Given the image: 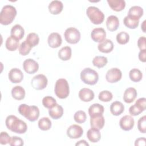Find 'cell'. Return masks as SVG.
Returning a JSON list of instances; mask_svg holds the SVG:
<instances>
[{
    "instance_id": "6da1fadb",
    "label": "cell",
    "mask_w": 146,
    "mask_h": 146,
    "mask_svg": "<svg viewBox=\"0 0 146 146\" xmlns=\"http://www.w3.org/2000/svg\"><path fill=\"white\" fill-rule=\"evenodd\" d=\"M5 124L7 129L17 133H25L27 129L26 123L14 115H9L6 119Z\"/></svg>"
},
{
    "instance_id": "7a4b0ae2",
    "label": "cell",
    "mask_w": 146,
    "mask_h": 146,
    "mask_svg": "<svg viewBox=\"0 0 146 146\" xmlns=\"http://www.w3.org/2000/svg\"><path fill=\"white\" fill-rule=\"evenodd\" d=\"M17 15V10L10 5H5L0 13V23L3 25H8L13 22Z\"/></svg>"
},
{
    "instance_id": "3957f363",
    "label": "cell",
    "mask_w": 146,
    "mask_h": 146,
    "mask_svg": "<svg viewBox=\"0 0 146 146\" xmlns=\"http://www.w3.org/2000/svg\"><path fill=\"white\" fill-rule=\"evenodd\" d=\"M54 92L56 96L60 99H65L70 94V88L66 79L60 78L56 81L54 88Z\"/></svg>"
},
{
    "instance_id": "277c9868",
    "label": "cell",
    "mask_w": 146,
    "mask_h": 146,
    "mask_svg": "<svg viewBox=\"0 0 146 146\" xmlns=\"http://www.w3.org/2000/svg\"><path fill=\"white\" fill-rule=\"evenodd\" d=\"M80 79L85 84L94 85L99 80V75L94 70L85 68L80 72Z\"/></svg>"
},
{
    "instance_id": "5b68a950",
    "label": "cell",
    "mask_w": 146,
    "mask_h": 146,
    "mask_svg": "<svg viewBox=\"0 0 146 146\" xmlns=\"http://www.w3.org/2000/svg\"><path fill=\"white\" fill-rule=\"evenodd\" d=\"M86 14L93 24L99 25L104 21V15L103 13L95 6H89L87 9Z\"/></svg>"
},
{
    "instance_id": "8992f818",
    "label": "cell",
    "mask_w": 146,
    "mask_h": 146,
    "mask_svg": "<svg viewBox=\"0 0 146 146\" xmlns=\"http://www.w3.org/2000/svg\"><path fill=\"white\" fill-rule=\"evenodd\" d=\"M64 36L66 42L70 44H76L80 39V33L77 29L72 27L65 30Z\"/></svg>"
},
{
    "instance_id": "52a82bcc",
    "label": "cell",
    "mask_w": 146,
    "mask_h": 146,
    "mask_svg": "<svg viewBox=\"0 0 146 146\" xmlns=\"http://www.w3.org/2000/svg\"><path fill=\"white\" fill-rule=\"evenodd\" d=\"M48 83L46 76L43 74H38L33 78L31 84L33 88L36 90H42L44 89Z\"/></svg>"
},
{
    "instance_id": "ba28073f",
    "label": "cell",
    "mask_w": 146,
    "mask_h": 146,
    "mask_svg": "<svg viewBox=\"0 0 146 146\" xmlns=\"http://www.w3.org/2000/svg\"><path fill=\"white\" fill-rule=\"evenodd\" d=\"M146 99L145 98H140L138 99L136 103L131 106L129 108V112L132 116H137L140 114L145 110Z\"/></svg>"
},
{
    "instance_id": "9c48e42d",
    "label": "cell",
    "mask_w": 146,
    "mask_h": 146,
    "mask_svg": "<svg viewBox=\"0 0 146 146\" xmlns=\"http://www.w3.org/2000/svg\"><path fill=\"white\" fill-rule=\"evenodd\" d=\"M122 76V72L117 68H112L108 70L106 74L107 81L111 83H113L119 81Z\"/></svg>"
},
{
    "instance_id": "30bf717a",
    "label": "cell",
    "mask_w": 146,
    "mask_h": 146,
    "mask_svg": "<svg viewBox=\"0 0 146 146\" xmlns=\"http://www.w3.org/2000/svg\"><path fill=\"white\" fill-rule=\"evenodd\" d=\"M23 68L26 72L29 74H33L38 71L39 64L34 59L29 58L26 59L23 63Z\"/></svg>"
},
{
    "instance_id": "8fae6325",
    "label": "cell",
    "mask_w": 146,
    "mask_h": 146,
    "mask_svg": "<svg viewBox=\"0 0 146 146\" xmlns=\"http://www.w3.org/2000/svg\"><path fill=\"white\" fill-rule=\"evenodd\" d=\"M83 133L82 127L77 124H72L67 129V135L70 139H78L82 136Z\"/></svg>"
},
{
    "instance_id": "7c38bea8",
    "label": "cell",
    "mask_w": 146,
    "mask_h": 146,
    "mask_svg": "<svg viewBox=\"0 0 146 146\" xmlns=\"http://www.w3.org/2000/svg\"><path fill=\"white\" fill-rule=\"evenodd\" d=\"M134 119L130 115H125L123 116L119 121L120 128L125 131L132 129L134 126Z\"/></svg>"
},
{
    "instance_id": "4fadbf2b",
    "label": "cell",
    "mask_w": 146,
    "mask_h": 146,
    "mask_svg": "<svg viewBox=\"0 0 146 146\" xmlns=\"http://www.w3.org/2000/svg\"><path fill=\"white\" fill-rule=\"evenodd\" d=\"M91 37L94 42L100 43L106 39V32L103 28H95L91 33Z\"/></svg>"
},
{
    "instance_id": "5bb4252c",
    "label": "cell",
    "mask_w": 146,
    "mask_h": 146,
    "mask_svg": "<svg viewBox=\"0 0 146 146\" xmlns=\"http://www.w3.org/2000/svg\"><path fill=\"white\" fill-rule=\"evenodd\" d=\"M8 77L11 82L13 83H18L21 82L23 79V74L22 71L17 68H14L10 70L8 74Z\"/></svg>"
},
{
    "instance_id": "9a60e30c",
    "label": "cell",
    "mask_w": 146,
    "mask_h": 146,
    "mask_svg": "<svg viewBox=\"0 0 146 146\" xmlns=\"http://www.w3.org/2000/svg\"><path fill=\"white\" fill-rule=\"evenodd\" d=\"M47 42L49 46L51 48H58L61 45L62 39L59 33H52L48 36Z\"/></svg>"
},
{
    "instance_id": "2e32d148",
    "label": "cell",
    "mask_w": 146,
    "mask_h": 146,
    "mask_svg": "<svg viewBox=\"0 0 146 146\" xmlns=\"http://www.w3.org/2000/svg\"><path fill=\"white\" fill-rule=\"evenodd\" d=\"M95 95L92 90L88 88H83L79 92V97L81 100L84 102H89L92 100Z\"/></svg>"
},
{
    "instance_id": "e0dca14e",
    "label": "cell",
    "mask_w": 146,
    "mask_h": 146,
    "mask_svg": "<svg viewBox=\"0 0 146 146\" xmlns=\"http://www.w3.org/2000/svg\"><path fill=\"white\" fill-rule=\"evenodd\" d=\"M49 12L53 15H57L61 13L63 8V3L60 1L55 0L51 1L48 6Z\"/></svg>"
},
{
    "instance_id": "ac0fdd59",
    "label": "cell",
    "mask_w": 146,
    "mask_h": 146,
    "mask_svg": "<svg viewBox=\"0 0 146 146\" xmlns=\"http://www.w3.org/2000/svg\"><path fill=\"white\" fill-rule=\"evenodd\" d=\"M119 26V20L115 15H110L106 20V26L110 31H116Z\"/></svg>"
},
{
    "instance_id": "d6986e66",
    "label": "cell",
    "mask_w": 146,
    "mask_h": 146,
    "mask_svg": "<svg viewBox=\"0 0 146 146\" xmlns=\"http://www.w3.org/2000/svg\"><path fill=\"white\" fill-rule=\"evenodd\" d=\"M98 48L102 52L109 53L113 50V43L111 40L106 39L98 44Z\"/></svg>"
},
{
    "instance_id": "ffe728a7",
    "label": "cell",
    "mask_w": 146,
    "mask_h": 146,
    "mask_svg": "<svg viewBox=\"0 0 146 146\" xmlns=\"http://www.w3.org/2000/svg\"><path fill=\"white\" fill-rule=\"evenodd\" d=\"M104 111V107L99 103H94L90 106L88 108V113L90 117L102 115Z\"/></svg>"
},
{
    "instance_id": "44dd1931",
    "label": "cell",
    "mask_w": 146,
    "mask_h": 146,
    "mask_svg": "<svg viewBox=\"0 0 146 146\" xmlns=\"http://www.w3.org/2000/svg\"><path fill=\"white\" fill-rule=\"evenodd\" d=\"M137 93L135 88L129 87L127 88L123 95V100L127 103L133 102L137 96Z\"/></svg>"
},
{
    "instance_id": "7402d4cb",
    "label": "cell",
    "mask_w": 146,
    "mask_h": 146,
    "mask_svg": "<svg viewBox=\"0 0 146 146\" xmlns=\"http://www.w3.org/2000/svg\"><path fill=\"white\" fill-rule=\"evenodd\" d=\"M105 120L104 116L99 115L95 117H92L90 119V125L91 128L97 129H102L104 125Z\"/></svg>"
},
{
    "instance_id": "603a6c76",
    "label": "cell",
    "mask_w": 146,
    "mask_h": 146,
    "mask_svg": "<svg viewBox=\"0 0 146 146\" xmlns=\"http://www.w3.org/2000/svg\"><path fill=\"white\" fill-rule=\"evenodd\" d=\"M143 15V9L139 6H133L128 10L127 16L136 20H139Z\"/></svg>"
},
{
    "instance_id": "cb8c5ba5",
    "label": "cell",
    "mask_w": 146,
    "mask_h": 146,
    "mask_svg": "<svg viewBox=\"0 0 146 146\" xmlns=\"http://www.w3.org/2000/svg\"><path fill=\"white\" fill-rule=\"evenodd\" d=\"M48 113L51 118L58 119L63 116V108L60 105L56 103L53 107L48 110Z\"/></svg>"
},
{
    "instance_id": "d4e9b609",
    "label": "cell",
    "mask_w": 146,
    "mask_h": 146,
    "mask_svg": "<svg viewBox=\"0 0 146 146\" xmlns=\"http://www.w3.org/2000/svg\"><path fill=\"white\" fill-rule=\"evenodd\" d=\"M124 111V106L123 104L119 101H115L111 103L110 106V111L114 116H119L121 115Z\"/></svg>"
},
{
    "instance_id": "484cf974",
    "label": "cell",
    "mask_w": 146,
    "mask_h": 146,
    "mask_svg": "<svg viewBox=\"0 0 146 146\" xmlns=\"http://www.w3.org/2000/svg\"><path fill=\"white\" fill-rule=\"evenodd\" d=\"M24 35H25L24 29L20 25L17 24L14 26H13V27L11 29L10 36L14 37V38L19 40L23 38Z\"/></svg>"
},
{
    "instance_id": "4316f807",
    "label": "cell",
    "mask_w": 146,
    "mask_h": 146,
    "mask_svg": "<svg viewBox=\"0 0 146 146\" xmlns=\"http://www.w3.org/2000/svg\"><path fill=\"white\" fill-rule=\"evenodd\" d=\"M110 7L115 11H120L125 7V2L124 0H107Z\"/></svg>"
},
{
    "instance_id": "83f0119b",
    "label": "cell",
    "mask_w": 146,
    "mask_h": 146,
    "mask_svg": "<svg viewBox=\"0 0 146 146\" xmlns=\"http://www.w3.org/2000/svg\"><path fill=\"white\" fill-rule=\"evenodd\" d=\"M87 137L91 142L96 143L100 140L101 138V133L99 129L91 128L87 132Z\"/></svg>"
},
{
    "instance_id": "f1b7e54d",
    "label": "cell",
    "mask_w": 146,
    "mask_h": 146,
    "mask_svg": "<svg viewBox=\"0 0 146 146\" xmlns=\"http://www.w3.org/2000/svg\"><path fill=\"white\" fill-rule=\"evenodd\" d=\"M11 95L13 98L16 100H22L25 96V90L22 87L16 86L11 90Z\"/></svg>"
},
{
    "instance_id": "f546056e",
    "label": "cell",
    "mask_w": 146,
    "mask_h": 146,
    "mask_svg": "<svg viewBox=\"0 0 146 146\" xmlns=\"http://www.w3.org/2000/svg\"><path fill=\"white\" fill-rule=\"evenodd\" d=\"M71 54L72 50L69 46H64L61 48L58 51V57L63 61L70 60L71 57Z\"/></svg>"
},
{
    "instance_id": "4dcf8cb0",
    "label": "cell",
    "mask_w": 146,
    "mask_h": 146,
    "mask_svg": "<svg viewBox=\"0 0 146 146\" xmlns=\"http://www.w3.org/2000/svg\"><path fill=\"white\" fill-rule=\"evenodd\" d=\"M5 46L6 48L10 51H15L19 46V40L14 38V37L10 36L8 37L5 42Z\"/></svg>"
},
{
    "instance_id": "1f68e13d",
    "label": "cell",
    "mask_w": 146,
    "mask_h": 146,
    "mask_svg": "<svg viewBox=\"0 0 146 146\" xmlns=\"http://www.w3.org/2000/svg\"><path fill=\"white\" fill-rule=\"evenodd\" d=\"M129 77L133 82H140L143 78L141 71L137 68H132L129 72Z\"/></svg>"
},
{
    "instance_id": "d6a6232c",
    "label": "cell",
    "mask_w": 146,
    "mask_h": 146,
    "mask_svg": "<svg viewBox=\"0 0 146 146\" xmlns=\"http://www.w3.org/2000/svg\"><path fill=\"white\" fill-rule=\"evenodd\" d=\"M38 127L42 131H47L51 127V121L47 117H43L40 119L38 123Z\"/></svg>"
},
{
    "instance_id": "836d02e7",
    "label": "cell",
    "mask_w": 146,
    "mask_h": 146,
    "mask_svg": "<svg viewBox=\"0 0 146 146\" xmlns=\"http://www.w3.org/2000/svg\"><path fill=\"white\" fill-rule=\"evenodd\" d=\"M108 62L107 57L104 56H96L92 60V64L94 66L100 68L105 66Z\"/></svg>"
},
{
    "instance_id": "e575fe53",
    "label": "cell",
    "mask_w": 146,
    "mask_h": 146,
    "mask_svg": "<svg viewBox=\"0 0 146 146\" xmlns=\"http://www.w3.org/2000/svg\"><path fill=\"white\" fill-rule=\"evenodd\" d=\"M123 23L124 25L128 28L131 29H135L138 27L139 20L135 19L127 15L123 19Z\"/></svg>"
},
{
    "instance_id": "d590c367",
    "label": "cell",
    "mask_w": 146,
    "mask_h": 146,
    "mask_svg": "<svg viewBox=\"0 0 146 146\" xmlns=\"http://www.w3.org/2000/svg\"><path fill=\"white\" fill-rule=\"evenodd\" d=\"M18 110L21 115L27 119L31 114L32 106H29L26 104H22L19 106Z\"/></svg>"
},
{
    "instance_id": "8d00e7d4",
    "label": "cell",
    "mask_w": 146,
    "mask_h": 146,
    "mask_svg": "<svg viewBox=\"0 0 146 146\" xmlns=\"http://www.w3.org/2000/svg\"><path fill=\"white\" fill-rule=\"evenodd\" d=\"M26 41L32 47H35L39 42V37L38 35L35 33H29L27 37Z\"/></svg>"
},
{
    "instance_id": "74e56055",
    "label": "cell",
    "mask_w": 146,
    "mask_h": 146,
    "mask_svg": "<svg viewBox=\"0 0 146 146\" xmlns=\"http://www.w3.org/2000/svg\"><path fill=\"white\" fill-rule=\"evenodd\" d=\"M116 39L119 44H125L128 42L129 40V35L125 31H121L116 35Z\"/></svg>"
},
{
    "instance_id": "f35d334b",
    "label": "cell",
    "mask_w": 146,
    "mask_h": 146,
    "mask_svg": "<svg viewBox=\"0 0 146 146\" xmlns=\"http://www.w3.org/2000/svg\"><path fill=\"white\" fill-rule=\"evenodd\" d=\"M31 48H32V47L26 40H25L22 42L19 46V48H18L19 53L23 56H25L28 54H29Z\"/></svg>"
},
{
    "instance_id": "ab89813d",
    "label": "cell",
    "mask_w": 146,
    "mask_h": 146,
    "mask_svg": "<svg viewBox=\"0 0 146 146\" xmlns=\"http://www.w3.org/2000/svg\"><path fill=\"white\" fill-rule=\"evenodd\" d=\"M42 104L45 108L50 109L56 104V101L53 97L46 96L43 98Z\"/></svg>"
},
{
    "instance_id": "60d3db41",
    "label": "cell",
    "mask_w": 146,
    "mask_h": 146,
    "mask_svg": "<svg viewBox=\"0 0 146 146\" xmlns=\"http://www.w3.org/2000/svg\"><path fill=\"white\" fill-rule=\"evenodd\" d=\"M74 119L75 121L79 124H82L84 123L87 119L86 113L84 111L82 110H79L76 111L74 116Z\"/></svg>"
},
{
    "instance_id": "b9f144b4",
    "label": "cell",
    "mask_w": 146,
    "mask_h": 146,
    "mask_svg": "<svg viewBox=\"0 0 146 146\" xmlns=\"http://www.w3.org/2000/svg\"><path fill=\"white\" fill-rule=\"evenodd\" d=\"M112 98H113L112 94L110 91L107 90H104L101 91L98 95L99 99L100 101L104 102H108L111 101Z\"/></svg>"
},
{
    "instance_id": "7bdbcfd3",
    "label": "cell",
    "mask_w": 146,
    "mask_h": 146,
    "mask_svg": "<svg viewBox=\"0 0 146 146\" xmlns=\"http://www.w3.org/2000/svg\"><path fill=\"white\" fill-rule=\"evenodd\" d=\"M137 128L139 131L143 133H145L146 132V116L144 115L141 117L137 121Z\"/></svg>"
},
{
    "instance_id": "ee69618b",
    "label": "cell",
    "mask_w": 146,
    "mask_h": 146,
    "mask_svg": "<svg viewBox=\"0 0 146 146\" xmlns=\"http://www.w3.org/2000/svg\"><path fill=\"white\" fill-rule=\"evenodd\" d=\"M11 137L6 132H1L0 134V143L2 145L9 144Z\"/></svg>"
},
{
    "instance_id": "f6af8a7d",
    "label": "cell",
    "mask_w": 146,
    "mask_h": 146,
    "mask_svg": "<svg viewBox=\"0 0 146 146\" xmlns=\"http://www.w3.org/2000/svg\"><path fill=\"white\" fill-rule=\"evenodd\" d=\"M9 144L11 146H22L23 145V140L22 138L14 136L11 137Z\"/></svg>"
},
{
    "instance_id": "bcb514c9",
    "label": "cell",
    "mask_w": 146,
    "mask_h": 146,
    "mask_svg": "<svg viewBox=\"0 0 146 146\" xmlns=\"http://www.w3.org/2000/svg\"><path fill=\"white\" fill-rule=\"evenodd\" d=\"M146 38L145 36H140L137 40V46L140 50H146L145 46Z\"/></svg>"
},
{
    "instance_id": "7dc6e473",
    "label": "cell",
    "mask_w": 146,
    "mask_h": 146,
    "mask_svg": "<svg viewBox=\"0 0 146 146\" xmlns=\"http://www.w3.org/2000/svg\"><path fill=\"white\" fill-rule=\"evenodd\" d=\"M139 59L142 62L146 61V50H140L139 53Z\"/></svg>"
},
{
    "instance_id": "c3c4849f",
    "label": "cell",
    "mask_w": 146,
    "mask_h": 146,
    "mask_svg": "<svg viewBox=\"0 0 146 146\" xmlns=\"http://www.w3.org/2000/svg\"><path fill=\"white\" fill-rule=\"evenodd\" d=\"M146 139L145 137H140L137 138L135 142V146H140V145H145Z\"/></svg>"
},
{
    "instance_id": "681fc988",
    "label": "cell",
    "mask_w": 146,
    "mask_h": 146,
    "mask_svg": "<svg viewBox=\"0 0 146 146\" xmlns=\"http://www.w3.org/2000/svg\"><path fill=\"white\" fill-rule=\"evenodd\" d=\"M75 145H89V144L84 140H81L75 144Z\"/></svg>"
},
{
    "instance_id": "f907efd6",
    "label": "cell",
    "mask_w": 146,
    "mask_h": 146,
    "mask_svg": "<svg viewBox=\"0 0 146 146\" xmlns=\"http://www.w3.org/2000/svg\"><path fill=\"white\" fill-rule=\"evenodd\" d=\"M145 21H144L141 26V29H142L144 33H145Z\"/></svg>"
}]
</instances>
